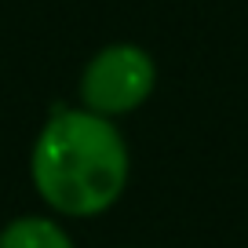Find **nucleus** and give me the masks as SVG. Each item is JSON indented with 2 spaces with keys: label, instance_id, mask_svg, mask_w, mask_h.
Instances as JSON below:
<instances>
[{
  "label": "nucleus",
  "instance_id": "f257e3e1",
  "mask_svg": "<svg viewBox=\"0 0 248 248\" xmlns=\"http://www.w3.org/2000/svg\"><path fill=\"white\" fill-rule=\"evenodd\" d=\"M128 146L109 117L55 106L33 142L30 175L40 201L62 216L92 219L113 208L128 183Z\"/></svg>",
  "mask_w": 248,
  "mask_h": 248
},
{
  "label": "nucleus",
  "instance_id": "f03ea898",
  "mask_svg": "<svg viewBox=\"0 0 248 248\" xmlns=\"http://www.w3.org/2000/svg\"><path fill=\"white\" fill-rule=\"evenodd\" d=\"M157 84V70L150 51L139 44H109L92 55L80 73V99L84 109L99 117H121L139 109Z\"/></svg>",
  "mask_w": 248,
  "mask_h": 248
},
{
  "label": "nucleus",
  "instance_id": "7ed1b4c3",
  "mask_svg": "<svg viewBox=\"0 0 248 248\" xmlns=\"http://www.w3.org/2000/svg\"><path fill=\"white\" fill-rule=\"evenodd\" d=\"M0 248H73V241L55 219L22 216L0 230Z\"/></svg>",
  "mask_w": 248,
  "mask_h": 248
}]
</instances>
